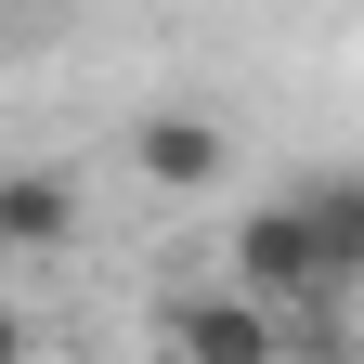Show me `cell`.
I'll use <instances>...</instances> for the list:
<instances>
[{
    "label": "cell",
    "instance_id": "3957f363",
    "mask_svg": "<svg viewBox=\"0 0 364 364\" xmlns=\"http://www.w3.org/2000/svg\"><path fill=\"white\" fill-rule=\"evenodd\" d=\"M53 247H78V169L14 156L0 169V260H53Z\"/></svg>",
    "mask_w": 364,
    "mask_h": 364
},
{
    "label": "cell",
    "instance_id": "52a82bcc",
    "mask_svg": "<svg viewBox=\"0 0 364 364\" xmlns=\"http://www.w3.org/2000/svg\"><path fill=\"white\" fill-rule=\"evenodd\" d=\"M26 364H39V351H26Z\"/></svg>",
    "mask_w": 364,
    "mask_h": 364
},
{
    "label": "cell",
    "instance_id": "5b68a950",
    "mask_svg": "<svg viewBox=\"0 0 364 364\" xmlns=\"http://www.w3.org/2000/svg\"><path fill=\"white\" fill-rule=\"evenodd\" d=\"M287 196H299V221H312V247H326V287L364 299V169H299Z\"/></svg>",
    "mask_w": 364,
    "mask_h": 364
},
{
    "label": "cell",
    "instance_id": "8992f818",
    "mask_svg": "<svg viewBox=\"0 0 364 364\" xmlns=\"http://www.w3.org/2000/svg\"><path fill=\"white\" fill-rule=\"evenodd\" d=\"M0 364H26V326H14V312H0Z\"/></svg>",
    "mask_w": 364,
    "mask_h": 364
},
{
    "label": "cell",
    "instance_id": "7a4b0ae2",
    "mask_svg": "<svg viewBox=\"0 0 364 364\" xmlns=\"http://www.w3.org/2000/svg\"><path fill=\"white\" fill-rule=\"evenodd\" d=\"M235 287H247L260 312L338 299V287H326V247H312V221H299V196H260V208L235 221Z\"/></svg>",
    "mask_w": 364,
    "mask_h": 364
},
{
    "label": "cell",
    "instance_id": "277c9868",
    "mask_svg": "<svg viewBox=\"0 0 364 364\" xmlns=\"http://www.w3.org/2000/svg\"><path fill=\"white\" fill-rule=\"evenodd\" d=\"M130 169H144L156 196H208V182L235 169V144H221V117H196V105H156L144 130H130Z\"/></svg>",
    "mask_w": 364,
    "mask_h": 364
},
{
    "label": "cell",
    "instance_id": "6da1fadb",
    "mask_svg": "<svg viewBox=\"0 0 364 364\" xmlns=\"http://www.w3.org/2000/svg\"><path fill=\"white\" fill-rule=\"evenodd\" d=\"M156 351L169 364H287V338H273V312L247 287H169L156 299Z\"/></svg>",
    "mask_w": 364,
    "mask_h": 364
}]
</instances>
